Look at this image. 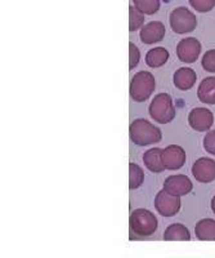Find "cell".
Masks as SVG:
<instances>
[{
  "instance_id": "6da1fadb",
  "label": "cell",
  "mask_w": 215,
  "mask_h": 258,
  "mask_svg": "<svg viewBox=\"0 0 215 258\" xmlns=\"http://www.w3.org/2000/svg\"><path fill=\"white\" fill-rule=\"evenodd\" d=\"M130 140L137 146L159 144L161 141V131L146 119H136L130 124Z\"/></svg>"
},
{
  "instance_id": "7a4b0ae2",
  "label": "cell",
  "mask_w": 215,
  "mask_h": 258,
  "mask_svg": "<svg viewBox=\"0 0 215 258\" xmlns=\"http://www.w3.org/2000/svg\"><path fill=\"white\" fill-rule=\"evenodd\" d=\"M130 229L138 236L142 238H147L156 232L157 226V218L155 217V214L150 212L148 209H136L130 214Z\"/></svg>"
},
{
  "instance_id": "3957f363",
  "label": "cell",
  "mask_w": 215,
  "mask_h": 258,
  "mask_svg": "<svg viewBox=\"0 0 215 258\" xmlns=\"http://www.w3.org/2000/svg\"><path fill=\"white\" fill-rule=\"evenodd\" d=\"M156 88V80L148 71H139L130 82V97L136 102H145Z\"/></svg>"
},
{
  "instance_id": "277c9868",
  "label": "cell",
  "mask_w": 215,
  "mask_h": 258,
  "mask_svg": "<svg viewBox=\"0 0 215 258\" xmlns=\"http://www.w3.org/2000/svg\"><path fill=\"white\" fill-rule=\"evenodd\" d=\"M151 117L159 124H168L175 117V107L173 98L168 93H159L148 107Z\"/></svg>"
},
{
  "instance_id": "5b68a950",
  "label": "cell",
  "mask_w": 215,
  "mask_h": 258,
  "mask_svg": "<svg viewBox=\"0 0 215 258\" xmlns=\"http://www.w3.org/2000/svg\"><path fill=\"white\" fill-rule=\"evenodd\" d=\"M170 27L177 34H188L197 27V18L186 7H178L170 13Z\"/></svg>"
},
{
  "instance_id": "8992f818",
  "label": "cell",
  "mask_w": 215,
  "mask_h": 258,
  "mask_svg": "<svg viewBox=\"0 0 215 258\" xmlns=\"http://www.w3.org/2000/svg\"><path fill=\"white\" fill-rule=\"evenodd\" d=\"M180 197L169 192L168 190L162 188L159 191L155 198V208L161 214L162 217H173L180 211Z\"/></svg>"
},
{
  "instance_id": "52a82bcc",
  "label": "cell",
  "mask_w": 215,
  "mask_h": 258,
  "mask_svg": "<svg viewBox=\"0 0 215 258\" xmlns=\"http://www.w3.org/2000/svg\"><path fill=\"white\" fill-rule=\"evenodd\" d=\"M201 43L196 38H184L178 43L177 56L183 63H193L201 54Z\"/></svg>"
},
{
  "instance_id": "ba28073f",
  "label": "cell",
  "mask_w": 215,
  "mask_h": 258,
  "mask_svg": "<svg viewBox=\"0 0 215 258\" xmlns=\"http://www.w3.org/2000/svg\"><path fill=\"white\" fill-rule=\"evenodd\" d=\"M188 123L196 132H209L214 124V115L206 107H196L189 112Z\"/></svg>"
},
{
  "instance_id": "9c48e42d",
  "label": "cell",
  "mask_w": 215,
  "mask_h": 258,
  "mask_svg": "<svg viewBox=\"0 0 215 258\" xmlns=\"http://www.w3.org/2000/svg\"><path fill=\"white\" fill-rule=\"evenodd\" d=\"M162 163L169 170L180 169L186 163V151L178 145H170L162 149Z\"/></svg>"
},
{
  "instance_id": "30bf717a",
  "label": "cell",
  "mask_w": 215,
  "mask_h": 258,
  "mask_svg": "<svg viewBox=\"0 0 215 258\" xmlns=\"http://www.w3.org/2000/svg\"><path fill=\"white\" fill-rule=\"evenodd\" d=\"M192 174L201 183H210L215 179V160L210 158H200L194 161Z\"/></svg>"
},
{
  "instance_id": "8fae6325",
  "label": "cell",
  "mask_w": 215,
  "mask_h": 258,
  "mask_svg": "<svg viewBox=\"0 0 215 258\" xmlns=\"http://www.w3.org/2000/svg\"><path fill=\"white\" fill-rule=\"evenodd\" d=\"M164 188L169 192L178 195V197H184L189 194L193 188L192 181L184 174H174V176L168 177L164 181Z\"/></svg>"
},
{
  "instance_id": "7c38bea8",
  "label": "cell",
  "mask_w": 215,
  "mask_h": 258,
  "mask_svg": "<svg viewBox=\"0 0 215 258\" xmlns=\"http://www.w3.org/2000/svg\"><path fill=\"white\" fill-rule=\"evenodd\" d=\"M165 25L160 21H152L141 29V40L145 44H155L165 36Z\"/></svg>"
},
{
  "instance_id": "4fadbf2b",
  "label": "cell",
  "mask_w": 215,
  "mask_h": 258,
  "mask_svg": "<svg viewBox=\"0 0 215 258\" xmlns=\"http://www.w3.org/2000/svg\"><path fill=\"white\" fill-rule=\"evenodd\" d=\"M197 80V74L189 68H180L174 73L173 82L179 91H188Z\"/></svg>"
},
{
  "instance_id": "5bb4252c",
  "label": "cell",
  "mask_w": 215,
  "mask_h": 258,
  "mask_svg": "<svg viewBox=\"0 0 215 258\" xmlns=\"http://www.w3.org/2000/svg\"><path fill=\"white\" fill-rule=\"evenodd\" d=\"M143 163H145L146 168L151 170L152 173H161L166 169L162 163V149H159V147L147 150L143 154Z\"/></svg>"
},
{
  "instance_id": "9a60e30c",
  "label": "cell",
  "mask_w": 215,
  "mask_h": 258,
  "mask_svg": "<svg viewBox=\"0 0 215 258\" xmlns=\"http://www.w3.org/2000/svg\"><path fill=\"white\" fill-rule=\"evenodd\" d=\"M194 234L198 240L215 241V220L212 218H203L196 223Z\"/></svg>"
},
{
  "instance_id": "2e32d148",
  "label": "cell",
  "mask_w": 215,
  "mask_h": 258,
  "mask_svg": "<svg viewBox=\"0 0 215 258\" xmlns=\"http://www.w3.org/2000/svg\"><path fill=\"white\" fill-rule=\"evenodd\" d=\"M198 100L206 105H215V77L205 78L197 89Z\"/></svg>"
},
{
  "instance_id": "e0dca14e",
  "label": "cell",
  "mask_w": 215,
  "mask_h": 258,
  "mask_svg": "<svg viewBox=\"0 0 215 258\" xmlns=\"http://www.w3.org/2000/svg\"><path fill=\"white\" fill-rule=\"evenodd\" d=\"M164 240L166 241H189L191 234L182 223H173L164 232Z\"/></svg>"
},
{
  "instance_id": "ac0fdd59",
  "label": "cell",
  "mask_w": 215,
  "mask_h": 258,
  "mask_svg": "<svg viewBox=\"0 0 215 258\" xmlns=\"http://www.w3.org/2000/svg\"><path fill=\"white\" fill-rule=\"evenodd\" d=\"M169 56L170 54H169L168 49H165L164 47L152 48L146 54V63H147V66H150L152 69L161 68V66H164L168 62Z\"/></svg>"
},
{
  "instance_id": "d6986e66",
  "label": "cell",
  "mask_w": 215,
  "mask_h": 258,
  "mask_svg": "<svg viewBox=\"0 0 215 258\" xmlns=\"http://www.w3.org/2000/svg\"><path fill=\"white\" fill-rule=\"evenodd\" d=\"M145 181V172L136 163L129 164V187L130 190H136L141 187L142 183Z\"/></svg>"
},
{
  "instance_id": "ffe728a7",
  "label": "cell",
  "mask_w": 215,
  "mask_h": 258,
  "mask_svg": "<svg viewBox=\"0 0 215 258\" xmlns=\"http://www.w3.org/2000/svg\"><path fill=\"white\" fill-rule=\"evenodd\" d=\"M134 7L142 13L152 16L160 9V0H133Z\"/></svg>"
},
{
  "instance_id": "44dd1931",
  "label": "cell",
  "mask_w": 215,
  "mask_h": 258,
  "mask_svg": "<svg viewBox=\"0 0 215 258\" xmlns=\"http://www.w3.org/2000/svg\"><path fill=\"white\" fill-rule=\"evenodd\" d=\"M145 13L136 8V7H130L129 8V31H137L145 26Z\"/></svg>"
},
{
  "instance_id": "7402d4cb",
  "label": "cell",
  "mask_w": 215,
  "mask_h": 258,
  "mask_svg": "<svg viewBox=\"0 0 215 258\" xmlns=\"http://www.w3.org/2000/svg\"><path fill=\"white\" fill-rule=\"evenodd\" d=\"M192 8L200 13H206L212 11L215 7V0H189Z\"/></svg>"
},
{
  "instance_id": "603a6c76",
  "label": "cell",
  "mask_w": 215,
  "mask_h": 258,
  "mask_svg": "<svg viewBox=\"0 0 215 258\" xmlns=\"http://www.w3.org/2000/svg\"><path fill=\"white\" fill-rule=\"evenodd\" d=\"M202 69L207 73H215V49L207 50L202 57Z\"/></svg>"
},
{
  "instance_id": "cb8c5ba5",
  "label": "cell",
  "mask_w": 215,
  "mask_h": 258,
  "mask_svg": "<svg viewBox=\"0 0 215 258\" xmlns=\"http://www.w3.org/2000/svg\"><path fill=\"white\" fill-rule=\"evenodd\" d=\"M141 61V52H139L138 47L134 43L129 44V69L133 70L136 69Z\"/></svg>"
},
{
  "instance_id": "d4e9b609",
  "label": "cell",
  "mask_w": 215,
  "mask_h": 258,
  "mask_svg": "<svg viewBox=\"0 0 215 258\" xmlns=\"http://www.w3.org/2000/svg\"><path fill=\"white\" fill-rule=\"evenodd\" d=\"M203 149L210 155L215 156V131H210L207 135L203 137Z\"/></svg>"
},
{
  "instance_id": "484cf974",
  "label": "cell",
  "mask_w": 215,
  "mask_h": 258,
  "mask_svg": "<svg viewBox=\"0 0 215 258\" xmlns=\"http://www.w3.org/2000/svg\"><path fill=\"white\" fill-rule=\"evenodd\" d=\"M211 211L214 212V214H215V195L212 197V199H211Z\"/></svg>"
}]
</instances>
